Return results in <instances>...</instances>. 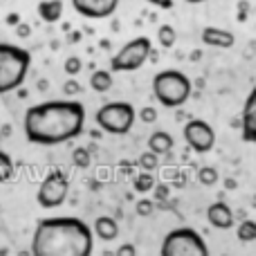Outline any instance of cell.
<instances>
[{"label":"cell","instance_id":"21","mask_svg":"<svg viewBox=\"0 0 256 256\" xmlns=\"http://www.w3.org/2000/svg\"><path fill=\"white\" fill-rule=\"evenodd\" d=\"M158 40H160V45H162V48L171 50L173 45H176V40H178L176 27H173V25H160V30H158Z\"/></svg>","mask_w":256,"mask_h":256},{"label":"cell","instance_id":"11","mask_svg":"<svg viewBox=\"0 0 256 256\" xmlns=\"http://www.w3.org/2000/svg\"><path fill=\"white\" fill-rule=\"evenodd\" d=\"M240 135H243V142L256 144V86L248 94L243 112H240Z\"/></svg>","mask_w":256,"mask_h":256},{"label":"cell","instance_id":"7","mask_svg":"<svg viewBox=\"0 0 256 256\" xmlns=\"http://www.w3.org/2000/svg\"><path fill=\"white\" fill-rule=\"evenodd\" d=\"M153 54V43L146 36H137V38L128 40L124 48L110 58V70L112 72H137L148 56Z\"/></svg>","mask_w":256,"mask_h":256},{"label":"cell","instance_id":"2","mask_svg":"<svg viewBox=\"0 0 256 256\" xmlns=\"http://www.w3.org/2000/svg\"><path fill=\"white\" fill-rule=\"evenodd\" d=\"M92 227L72 216L38 220L30 245L32 256H92Z\"/></svg>","mask_w":256,"mask_h":256},{"label":"cell","instance_id":"27","mask_svg":"<svg viewBox=\"0 0 256 256\" xmlns=\"http://www.w3.org/2000/svg\"><path fill=\"white\" fill-rule=\"evenodd\" d=\"M137 117L142 120V124H155V122H158V110H155L153 106H146L137 112Z\"/></svg>","mask_w":256,"mask_h":256},{"label":"cell","instance_id":"17","mask_svg":"<svg viewBox=\"0 0 256 256\" xmlns=\"http://www.w3.org/2000/svg\"><path fill=\"white\" fill-rule=\"evenodd\" d=\"M112 74H115L112 70H94L92 74H90V81H88V84H90V90H92V92H99V94L110 92L112 84H115Z\"/></svg>","mask_w":256,"mask_h":256},{"label":"cell","instance_id":"26","mask_svg":"<svg viewBox=\"0 0 256 256\" xmlns=\"http://www.w3.org/2000/svg\"><path fill=\"white\" fill-rule=\"evenodd\" d=\"M153 212H155V202H153V200H146V198L137 200L135 214H137L140 218H150V216H153Z\"/></svg>","mask_w":256,"mask_h":256},{"label":"cell","instance_id":"10","mask_svg":"<svg viewBox=\"0 0 256 256\" xmlns=\"http://www.w3.org/2000/svg\"><path fill=\"white\" fill-rule=\"evenodd\" d=\"M74 12L90 20H106L120 7V0H70Z\"/></svg>","mask_w":256,"mask_h":256},{"label":"cell","instance_id":"14","mask_svg":"<svg viewBox=\"0 0 256 256\" xmlns=\"http://www.w3.org/2000/svg\"><path fill=\"white\" fill-rule=\"evenodd\" d=\"M173 146H176V140H173V135L166 130H155L153 135L148 137V150L155 155H160V158L171 153Z\"/></svg>","mask_w":256,"mask_h":256},{"label":"cell","instance_id":"23","mask_svg":"<svg viewBox=\"0 0 256 256\" xmlns=\"http://www.w3.org/2000/svg\"><path fill=\"white\" fill-rule=\"evenodd\" d=\"M140 166H142V171H146V173H153L155 168L160 166V155L150 153V150H146V153H142V155H140Z\"/></svg>","mask_w":256,"mask_h":256},{"label":"cell","instance_id":"4","mask_svg":"<svg viewBox=\"0 0 256 256\" xmlns=\"http://www.w3.org/2000/svg\"><path fill=\"white\" fill-rule=\"evenodd\" d=\"M191 79L180 70H162L153 76V94L164 108H182L191 99Z\"/></svg>","mask_w":256,"mask_h":256},{"label":"cell","instance_id":"34","mask_svg":"<svg viewBox=\"0 0 256 256\" xmlns=\"http://www.w3.org/2000/svg\"><path fill=\"white\" fill-rule=\"evenodd\" d=\"M184 2H189V4H200V2H207V0H184Z\"/></svg>","mask_w":256,"mask_h":256},{"label":"cell","instance_id":"22","mask_svg":"<svg viewBox=\"0 0 256 256\" xmlns=\"http://www.w3.org/2000/svg\"><path fill=\"white\" fill-rule=\"evenodd\" d=\"M72 164H74L76 168H88L90 164H92V153H90L86 146H76V148L72 150Z\"/></svg>","mask_w":256,"mask_h":256},{"label":"cell","instance_id":"33","mask_svg":"<svg viewBox=\"0 0 256 256\" xmlns=\"http://www.w3.org/2000/svg\"><path fill=\"white\" fill-rule=\"evenodd\" d=\"M4 22H7V25L9 27H16V25H20V14H7V20H4Z\"/></svg>","mask_w":256,"mask_h":256},{"label":"cell","instance_id":"37","mask_svg":"<svg viewBox=\"0 0 256 256\" xmlns=\"http://www.w3.org/2000/svg\"><path fill=\"white\" fill-rule=\"evenodd\" d=\"M0 142H2V132H0Z\"/></svg>","mask_w":256,"mask_h":256},{"label":"cell","instance_id":"18","mask_svg":"<svg viewBox=\"0 0 256 256\" xmlns=\"http://www.w3.org/2000/svg\"><path fill=\"white\" fill-rule=\"evenodd\" d=\"M158 186V182H155V178H153V173H146V171H142L140 176L135 178V182H132V189L137 191V194H150V191Z\"/></svg>","mask_w":256,"mask_h":256},{"label":"cell","instance_id":"13","mask_svg":"<svg viewBox=\"0 0 256 256\" xmlns=\"http://www.w3.org/2000/svg\"><path fill=\"white\" fill-rule=\"evenodd\" d=\"M202 43L209 48H220L230 50L236 45V36L230 30H220V27H204L202 30Z\"/></svg>","mask_w":256,"mask_h":256},{"label":"cell","instance_id":"8","mask_svg":"<svg viewBox=\"0 0 256 256\" xmlns=\"http://www.w3.org/2000/svg\"><path fill=\"white\" fill-rule=\"evenodd\" d=\"M68 194H70V180H68V176L61 168H54L43 178L36 200H38V204L43 209H56L66 202Z\"/></svg>","mask_w":256,"mask_h":256},{"label":"cell","instance_id":"20","mask_svg":"<svg viewBox=\"0 0 256 256\" xmlns=\"http://www.w3.org/2000/svg\"><path fill=\"white\" fill-rule=\"evenodd\" d=\"M16 173V166H14V160L12 155H7L4 150H0V184L9 182Z\"/></svg>","mask_w":256,"mask_h":256},{"label":"cell","instance_id":"15","mask_svg":"<svg viewBox=\"0 0 256 256\" xmlns=\"http://www.w3.org/2000/svg\"><path fill=\"white\" fill-rule=\"evenodd\" d=\"M36 12H38L40 20L45 22H58L63 18V12H66V4H63V0H40L38 7H36Z\"/></svg>","mask_w":256,"mask_h":256},{"label":"cell","instance_id":"5","mask_svg":"<svg viewBox=\"0 0 256 256\" xmlns=\"http://www.w3.org/2000/svg\"><path fill=\"white\" fill-rule=\"evenodd\" d=\"M160 256H209V248L200 232L191 227H178L164 236Z\"/></svg>","mask_w":256,"mask_h":256},{"label":"cell","instance_id":"12","mask_svg":"<svg viewBox=\"0 0 256 256\" xmlns=\"http://www.w3.org/2000/svg\"><path fill=\"white\" fill-rule=\"evenodd\" d=\"M207 220L212 227H216V230H232V227L236 225V218H234V212H232V207L227 202H214L212 207L207 209Z\"/></svg>","mask_w":256,"mask_h":256},{"label":"cell","instance_id":"1","mask_svg":"<svg viewBox=\"0 0 256 256\" xmlns=\"http://www.w3.org/2000/svg\"><path fill=\"white\" fill-rule=\"evenodd\" d=\"M86 108L81 102L61 99V102L36 104L25 112L22 130L30 144L36 146H61L84 135Z\"/></svg>","mask_w":256,"mask_h":256},{"label":"cell","instance_id":"16","mask_svg":"<svg viewBox=\"0 0 256 256\" xmlns=\"http://www.w3.org/2000/svg\"><path fill=\"white\" fill-rule=\"evenodd\" d=\"M92 232H94L97 238L110 243V240H115L117 236H120V225H117V220L115 218H110V216H99L97 220H94Z\"/></svg>","mask_w":256,"mask_h":256},{"label":"cell","instance_id":"31","mask_svg":"<svg viewBox=\"0 0 256 256\" xmlns=\"http://www.w3.org/2000/svg\"><path fill=\"white\" fill-rule=\"evenodd\" d=\"M153 191H155V200H166L168 198V186L166 184H158Z\"/></svg>","mask_w":256,"mask_h":256},{"label":"cell","instance_id":"28","mask_svg":"<svg viewBox=\"0 0 256 256\" xmlns=\"http://www.w3.org/2000/svg\"><path fill=\"white\" fill-rule=\"evenodd\" d=\"M81 90H84L81 88V84H76L74 79H68L66 84H63V92H66L68 97H74V94H79Z\"/></svg>","mask_w":256,"mask_h":256},{"label":"cell","instance_id":"9","mask_svg":"<svg viewBox=\"0 0 256 256\" xmlns=\"http://www.w3.org/2000/svg\"><path fill=\"white\" fill-rule=\"evenodd\" d=\"M182 135H184V142L191 146L194 153L204 155L216 146V130H214L212 124H207L204 120L186 122L184 128H182Z\"/></svg>","mask_w":256,"mask_h":256},{"label":"cell","instance_id":"35","mask_svg":"<svg viewBox=\"0 0 256 256\" xmlns=\"http://www.w3.org/2000/svg\"><path fill=\"white\" fill-rule=\"evenodd\" d=\"M18 256H32V252H20Z\"/></svg>","mask_w":256,"mask_h":256},{"label":"cell","instance_id":"25","mask_svg":"<svg viewBox=\"0 0 256 256\" xmlns=\"http://www.w3.org/2000/svg\"><path fill=\"white\" fill-rule=\"evenodd\" d=\"M63 70H66V74L70 76V79H74V76L84 70V61H81L79 56H68L66 63H63Z\"/></svg>","mask_w":256,"mask_h":256},{"label":"cell","instance_id":"29","mask_svg":"<svg viewBox=\"0 0 256 256\" xmlns=\"http://www.w3.org/2000/svg\"><path fill=\"white\" fill-rule=\"evenodd\" d=\"M115 256H137V248L132 243H124V245H120Z\"/></svg>","mask_w":256,"mask_h":256},{"label":"cell","instance_id":"3","mask_svg":"<svg viewBox=\"0 0 256 256\" xmlns=\"http://www.w3.org/2000/svg\"><path fill=\"white\" fill-rule=\"evenodd\" d=\"M32 68V54L25 48L0 43V94L20 90Z\"/></svg>","mask_w":256,"mask_h":256},{"label":"cell","instance_id":"36","mask_svg":"<svg viewBox=\"0 0 256 256\" xmlns=\"http://www.w3.org/2000/svg\"><path fill=\"white\" fill-rule=\"evenodd\" d=\"M104 256H115V252H106V254H104Z\"/></svg>","mask_w":256,"mask_h":256},{"label":"cell","instance_id":"19","mask_svg":"<svg viewBox=\"0 0 256 256\" xmlns=\"http://www.w3.org/2000/svg\"><path fill=\"white\" fill-rule=\"evenodd\" d=\"M236 236H238L240 243H252V240H256V220L245 218L238 225V230H236Z\"/></svg>","mask_w":256,"mask_h":256},{"label":"cell","instance_id":"6","mask_svg":"<svg viewBox=\"0 0 256 256\" xmlns=\"http://www.w3.org/2000/svg\"><path fill=\"white\" fill-rule=\"evenodd\" d=\"M137 110L128 102H110L102 106L94 115V122L108 135H128L135 126Z\"/></svg>","mask_w":256,"mask_h":256},{"label":"cell","instance_id":"32","mask_svg":"<svg viewBox=\"0 0 256 256\" xmlns=\"http://www.w3.org/2000/svg\"><path fill=\"white\" fill-rule=\"evenodd\" d=\"M146 2H150L158 9H173V0H146Z\"/></svg>","mask_w":256,"mask_h":256},{"label":"cell","instance_id":"30","mask_svg":"<svg viewBox=\"0 0 256 256\" xmlns=\"http://www.w3.org/2000/svg\"><path fill=\"white\" fill-rule=\"evenodd\" d=\"M16 36H18V38H30V36H32V27L27 25V22L16 25Z\"/></svg>","mask_w":256,"mask_h":256},{"label":"cell","instance_id":"24","mask_svg":"<svg viewBox=\"0 0 256 256\" xmlns=\"http://www.w3.org/2000/svg\"><path fill=\"white\" fill-rule=\"evenodd\" d=\"M198 182L202 186H214L218 182V171L214 166H202L198 171Z\"/></svg>","mask_w":256,"mask_h":256}]
</instances>
